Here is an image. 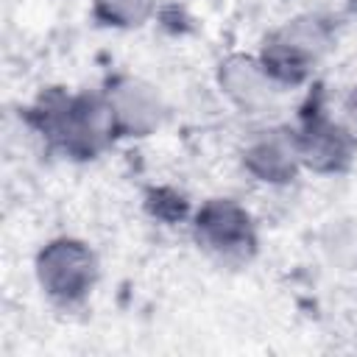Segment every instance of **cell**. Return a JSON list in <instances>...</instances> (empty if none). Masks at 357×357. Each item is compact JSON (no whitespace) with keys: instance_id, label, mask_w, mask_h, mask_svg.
Returning a JSON list of instances; mask_svg holds the SVG:
<instances>
[{"instance_id":"1","label":"cell","mask_w":357,"mask_h":357,"mask_svg":"<svg viewBox=\"0 0 357 357\" xmlns=\"http://www.w3.org/2000/svg\"><path fill=\"white\" fill-rule=\"evenodd\" d=\"M42 265H45L42 273L47 276L50 287L56 293H67V296L81 293L92 276V259L73 243L70 245L61 243L59 248H53L47 254V262H42Z\"/></svg>"},{"instance_id":"2","label":"cell","mask_w":357,"mask_h":357,"mask_svg":"<svg viewBox=\"0 0 357 357\" xmlns=\"http://www.w3.org/2000/svg\"><path fill=\"white\" fill-rule=\"evenodd\" d=\"M201 231L206 234L209 243H215L218 248H243L251 243L248 237V218L231 206V204H212L204 209L201 215Z\"/></svg>"},{"instance_id":"3","label":"cell","mask_w":357,"mask_h":357,"mask_svg":"<svg viewBox=\"0 0 357 357\" xmlns=\"http://www.w3.org/2000/svg\"><path fill=\"white\" fill-rule=\"evenodd\" d=\"M304 153L315 167H335L340 159H346L349 142L340 128H332L326 123H312L304 137Z\"/></svg>"},{"instance_id":"4","label":"cell","mask_w":357,"mask_h":357,"mask_svg":"<svg viewBox=\"0 0 357 357\" xmlns=\"http://www.w3.org/2000/svg\"><path fill=\"white\" fill-rule=\"evenodd\" d=\"M251 167L259 170V173H265V176L279 178V176H284L290 170V162H287L284 151H279L273 142H268V145H262V148H257L251 153Z\"/></svg>"},{"instance_id":"5","label":"cell","mask_w":357,"mask_h":357,"mask_svg":"<svg viewBox=\"0 0 357 357\" xmlns=\"http://www.w3.org/2000/svg\"><path fill=\"white\" fill-rule=\"evenodd\" d=\"M145 6H148V0H100V8L117 20H137V17H142Z\"/></svg>"},{"instance_id":"6","label":"cell","mask_w":357,"mask_h":357,"mask_svg":"<svg viewBox=\"0 0 357 357\" xmlns=\"http://www.w3.org/2000/svg\"><path fill=\"white\" fill-rule=\"evenodd\" d=\"M349 106H351V114H354V117H357V92H354V95H351V100H349Z\"/></svg>"}]
</instances>
